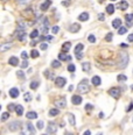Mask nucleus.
<instances>
[{
	"label": "nucleus",
	"instance_id": "nucleus-1",
	"mask_svg": "<svg viewBox=\"0 0 133 135\" xmlns=\"http://www.w3.org/2000/svg\"><path fill=\"white\" fill-rule=\"evenodd\" d=\"M35 134V128L31 122H27L22 126L21 129V135H34Z\"/></svg>",
	"mask_w": 133,
	"mask_h": 135
},
{
	"label": "nucleus",
	"instance_id": "nucleus-2",
	"mask_svg": "<svg viewBox=\"0 0 133 135\" xmlns=\"http://www.w3.org/2000/svg\"><path fill=\"white\" fill-rule=\"evenodd\" d=\"M128 63V55L126 52H120L119 54V66L120 68H125Z\"/></svg>",
	"mask_w": 133,
	"mask_h": 135
},
{
	"label": "nucleus",
	"instance_id": "nucleus-3",
	"mask_svg": "<svg viewBox=\"0 0 133 135\" xmlns=\"http://www.w3.org/2000/svg\"><path fill=\"white\" fill-rule=\"evenodd\" d=\"M77 90H78L79 93H86V92H89L88 80H86V79H84V80L81 82V83L78 84V88H77Z\"/></svg>",
	"mask_w": 133,
	"mask_h": 135
},
{
	"label": "nucleus",
	"instance_id": "nucleus-4",
	"mask_svg": "<svg viewBox=\"0 0 133 135\" xmlns=\"http://www.w3.org/2000/svg\"><path fill=\"white\" fill-rule=\"evenodd\" d=\"M48 26H49V21H48L47 18H44L43 21L41 22V27H40V30L42 32V33L46 35V34H48V32H49V29H48Z\"/></svg>",
	"mask_w": 133,
	"mask_h": 135
},
{
	"label": "nucleus",
	"instance_id": "nucleus-5",
	"mask_svg": "<svg viewBox=\"0 0 133 135\" xmlns=\"http://www.w3.org/2000/svg\"><path fill=\"white\" fill-rule=\"evenodd\" d=\"M17 37L20 41H25V38H26V32H25V28H22V27L18 28V30H17Z\"/></svg>",
	"mask_w": 133,
	"mask_h": 135
},
{
	"label": "nucleus",
	"instance_id": "nucleus-6",
	"mask_svg": "<svg viewBox=\"0 0 133 135\" xmlns=\"http://www.w3.org/2000/svg\"><path fill=\"white\" fill-rule=\"evenodd\" d=\"M109 94H110V96H112L113 98L118 99V98H119V96H120V90H119L118 88H110V90H109Z\"/></svg>",
	"mask_w": 133,
	"mask_h": 135
},
{
	"label": "nucleus",
	"instance_id": "nucleus-7",
	"mask_svg": "<svg viewBox=\"0 0 133 135\" xmlns=\"http://www.w3.org/2000/svg\"><path fill=\"white\" fill-rule=\"evenodd\" d=\"M55 105H56V108H64L65 105H67V99H65L64 97H62V98H60L58 100H56Z\"/></svg>",
	"mask_w": 133,
	"mask_h": 135
},
{
	"label": "nucleus",
	"instance_id": "nucleus-8",
	"mask_svg": "<svg viewBox=\"0 0 133 135\" xmlns=\"http://www.w3.org/2000/svg\"><path fill=\"white\" fill-rule=\"evenodd\" d=\"M65 83H67V79H65L64 77H56V79H55V85H56L57 88L64 86Z\"/></svg>",
	"mask_w": 133,
	"mask_h": 135
},
{
	"label": "nucleus",
	"instance_id": "nucleus-9",
	"mask_svg": "<svg viewBox=\"0 0 133 135\" xmlns=\"http://www.w3.org/2000/svg\"><path fill=\"white\" fill-rule=\"evenodd\" d=\"M47 132L50 133V134H55L57 132V126H56L55 122H49V125L47 127Z\"/></svg>",
	"mask_w": 133,
	"mask_h": 135
},
{
	"label": "nucleus",
	"instance_id": "nucleus-10",
	"mask_svg": "<svg viewBox=\"0 0 133 135\" xmlns=\"http://www.w3.org/2000/svg\"><path fill=\"white\" fill-rule=\"evenodd\" d=\"M20 126H21V122L13 121L12 124H10L8 128H10V130H12V132H15V130H18V129L20 128Z\"/></svg>",
	"mask_w": 133,
	"mask_h": 135
},
{
	"label": "nucleus",
	"instance_id": "nucleus-11",
	"mask_svg": "<svg viewBox=\"0 0 133 135\" xmlns=\"http://www.w3.org/2000/svg\"><path fill=\"white\" fill-rule=\"evenodd\" d=\"M50 5H51V1L50 0H46V1H43V2H42V5H41V7H40V8H41V10H47L48 8H49V7H50Z\"/></svg>",
	"mask_w": 133,
	"mask_h": 135
},
{
	"label": "nucleus",
	"instance_id": "nucleus-12",
	"mask_svg": "<svg viewBox=\"0 0 133 135\" xmlns=\"http://www.w3.org/2000/svg\"><path fill=\"white\" fill-rule=\"evenodd\" d=\"M71 102L74 105H79L81 102H82V98H81V96H72Z\"/></svg>",
	"mask_w": 133,
	"mask_h": 135
},
{
	"label": "nucleus",
	"instance_id": "nucleus-13",
	"mask_svg": "<svg viewBox=\"0 0 133 135\" xmlns=\"http://www.w3.org/2000/svg\"><path fill=\"white\" fill-rule=\"evenodd\" d=\"M19 93H20V92H19V90H18L17 88H12L10 90V96L12 98H17L18 96H19Z\"/></svg>",
	"mask_w": 133,
	"mask_h": 135
},
{
	"label": "nucleus",
	"instance_id": "nucleus-14",
	"mask_svg": "<svg viewBox=\"0 0 133 135\" xmlns=\"http://www.w3.org/2000/svg\"><path fill=\"white\" fill-rule=\"evenodd\" d=\"M100 77H98V76H95V77H92L91 79V83L93 86H98V85H100Z\"/></svg>",
	"mask_w": 133,
	"mask_h": 135
},
{
	"label": "nucleus",
	"instance_id": "nucleus-15",
	"mask_svg": "<svg viewBox=\"0 0 133 135\" xmlns=\"http://www.w3.org/2000/svg\"><path fill=\"white\" fill-rule=\"evenodd\" d=\"M79 28H81V26H79L78 24H74L70 26V28H69V30L71 32V33H77V32L79 30Z\"/></svg>",
	"mask_w": 133,
	"mask_h": 135
},
{
	"label": "nucleus",
	"instance_id": "nucleus-16",
	"mask_svg": "<svg viewBox=\"0 0 133 135\" xmlns=\"http://www.w3.org/2000/svg\"><path fill=\"white\" fill-rule=\"evenodd\" d=\"M58 58H60L61 61H70V60H71V57H70L69 55H65V54H63V52H60V54H58Z\"/></svg>",
	"mask_w": 133,
	"mask_h": 135
},
{
	"label": "nucleus",
	"instance_id": "nucleus-17",
	"mask_svg": "<svg viewBox=\"0 0 133 135\" xmlns=\"http://www.w3.org/2000/svg\"><path fill=\"white\" fill-rule=\"evenodd\" d=\"M112 27L113 28H120L121 27V20L120 19H114L112 21Z\"/></svg>",
	"mask_w": 133,
	"mask_h": 135
},
{
	"label": "nucleus",
	"instance_id": "nucleus-18",
	"mask_svg": "<svg viewBox=\"0 0 133 135\" xmlns=\"http://www.w3.org/2000/svg\"><path fill=\"white\" fill-rule=\"evenodd\" d=\"M8 63H10L11 65H13V66H17V65L19 64V60L13 56V57H11L10 60H8Z\"/></svg>",
	"mask_w": 133,
	"mask_h": 135
},
{
	"label": "nucleus",
	"instance_id": "nucleus-19",
	"mask_svg": "<svg viewBox=\"0 0 133 135\" xmlns=\"http://www.w3.org/2000/svg\"><path fill=\"white\" fill-rule=\"evenodd\" d=\"M84 49V46H83L82 43H78L77 46L75 47V54L76 55H78V54H81V51Z\"/></svg>",
	"mask_w": 133,
	"mask_h": 135
},
{
	"label": "nucleus",
	"instance_id": "nucleus-20",
	"mask_svg": "<svg viewBox=\"0 0 133 135\" xmlns=\"http://www.w3.org/2000/svg\"><path fill=\"white\" fill-rule=\"evenodd\" d=\"M118 7H119L121 10H127V7H128V2L125 1V0H123L121 2H119V6Z\"/></svg>",
	"mask_w": 133,
	"mask_h": 135
},
{
	"label": "nucleus",
	"instance_id": "nucleus-21",
	"mask_svg": "<svg viewBox=\"0 0 133 135\" xmlns=\"http://www.w3.org/2000/svg\"><path fill=\"white\" fill-rule=\"evenodd\" d=\"M26 116H27V119H36L38 118V113L36 112H28L27 114H26Z\"/></svg>",
	"mask_w": 133,
	"mask_h": 135
},
{
	"label": "nucleus",
	"instance_id": "nucleus-22",
	"mask_svg": "<svg viewBox=\"0 0 133 135\" xmlns=\"http://www.w3.org/2000/svg\"><path fill=\"white\" fill-rule=\"evenodd\" d=\"M88 19H89V14L86 13V12H83V13L78 16V20L79 21H86Z\"/></svg>",
	"mask_w": 133,
	"mask_h": 135
},
{
	"label": "nucleus",
	"instance_id": "nucleus-23",
	"mask_svg": "<svg viewBox=\"0 0 133 135\" xmlns=\"http://www.w3.org/2000/svg\"><path fill=\"white\" fill-rule=\"evenodd\" d=\"M70 48H71V43H70V42H65V43L62 46V49H63V51H65V52H68V51L70 50Z\"/></svg>",
	"mask_w": 133,
	"mask_h": 135
},
{
	"label": "nucleus",
	"instance_id": "nucleus-24",
	"mask_svg": "<svg viewBox=\"0 0 133 135\" xmlns=\"http://www.w3.org/2000/svg\"><path fill=\"white\" fill-rule=\"evenodd\" d=\"M15 112H17V114L20 116V115L24 114V107L21 106V105H17V108H15Z\"/></svg>",
	"mask_w": 133,
	"mask_h": 135
},
{
	"label": "nucleus",
	"instance_id": "nucleus-25",
	"mask_svg": "<svg viewBox=\"0 0 133 135\" xmlns=\"http://www.w3.org/2000/svg\"><path fill=\"white\" fill-rule=\"evenodd\" d=\"M68 120H69V124L71 126H74L76 124V120H75V116L71 114V113H69L68 114Z\"/></svg>",
	"mask_w": 133,
	"mask_h": 135
},
{
	"label": "nucleus",
	"instance_id": "nucleus-26",
	"mask_svg": "<svg viewBox=\"0 0 133 135\" xmlns=\"http://www.w3.org/2000/svg\"><path fill=\"white\" fill-rule=\"evenodd\" d=\"M106 12H107L109 14H113V13H114V6H113L112 4H110V5L106 6Z\"/></svg>",
	"mask_w": 133,
	"mask_h": 135
},
{
	"label": "nucleus",
	"instance_id": "nucleus-27",
	"mask_svg": "<svg viewBox=\"0 0 133 135\" xmlns=\"http://www.w3.org/2000/svg\"><path fill=\"white\" fill-rule=\"evenodd\" d=\"M58 113H60L58 108H51L50 111H49V115H50V116H56Z\"/></svg>",
	"mask_w": 133,
	"mask_h": 135
},
{
	"label": "nucleus",
	"instance_id": "nucleus-28",
	"mask_svg": "<svg viewBox=\"0 0 133 135\" xmlns=\"http://www.w3.org/2000/svg\"><path fill=\"white\" fill-rule=\"evenodd\" d=\"M83 71H85V72H89L90 71V66H91V64L89 63V62H85V63H83Z\"/></svg>",
	"mask_w": 133,
	"mask_h": 135
},
{
	"label": "nucleus",
	"instance_id": "nucleus-29",
	"mask_svg": "<svg viewBox=\"0 0 133 135\" xmlns=\"http://www.w3.org/2000/svg\"><path fill=\"white\" fill-rule=\"evenodd\" d=\"M43 74L46 76V78H48V79H53V77H54V74H51L49 70H46V71L43 72Z\"/></svg>",
	"mask_w": 133,
	"mask_h": 135
},
{
	"label": "nucleus",
	"instance_id": "nucleus-30",
	"mask_svg": "<svg viewBox=\"0 0 133 135\" xmlns=\"http://www.w3.org/2000/svg\"><path fill=\"white\" fill-rule=\"evenodd\" d=\"M125 20L127 21V22H130V24H133V14H126L125 15Z\"/></svg>",
	"mask_w": 133,
	"mask_h": 135
},
{
	"label": "nucleus",
	"instance_id": "nucleus-31",
	"mask_svg": "<svg viewBox=\"0 0 133 135\" xmlns=\"http://www.w3.org/2000/svg\"><path fill=\"white\" fill-rule=\"evenodd\" d=\"M31 56H32V58H38L39 56H40V54H39L38 50L33 49V50H32V52H31Z\"/></svg>",
	"mask_w": 133,
	"mask_h": 135
},
{
	"label": "nucleus",
	"instance_id": "nucleus-32",
	"mask_svg": "<svg viewBox=\"0 0 133 135\" xmlns=\"http://www.w3.org/2000/svg\"><path fill=\"white\" fill-rule=\"evenodd\" d=\"M11 46H12V44H11V43L3 44V46L0 47V50H1V51H5V50H7V49H10V48H11Z\"/></svg>",
	"mask_w": 133,
	"mask_h": 135
},
{
	"label": "nucleus",
	"instance_id": "nucleus-33",
	"mask_svg": "<svg viewBox=\"0 0 133 135\" xmlns=\"http://www.w3.org/2000/svg\"><path fill=\"white\" fill-rule=\"evenodd\" d=\"M51 66L55 68V69H57V68L61 66V62L60 61H53L51 62Z\"/></svg>",
	"mask_w": 133,
	"mask_h": 135
},
{
	"label": "nucleus",
	"instance_id": "nucleus-34",
	"mask_svg": "<svg viewBox=\"0 0 133 135\" xmlns=\"http://www.w3.org/2000/svg\"><path fill=\"white\" fill-rule=\"evenodd\" d=\"M38 36H39V30H38V29L33 30L31 33V35H29V37H31V38H35V37H38Z\"/></svg>",
	"mask_w": 133,
	"mask_h": 135
},
{
	"label": "nucleus",
	"instance_id": "nucleus-35",
	"mask_svg": "<svg viewBox=\"0 0 133 135\" xmlns=\"http://www.w3.org/2000/svg\"><path fill=\"white\" fill-rule=\"evenodd\" d=\"M39 88V82H32L31 83V88L32 90H36Z\"/></svg>",
	"mask_w": 133,
	"mask_h": 135
},
{
	"label": "nucleus",
	"instance_id": "nucleus-36",
	"mask_svg": "<svg viewBox=\"0 0 133 135\" xmlns=\"http://www.w3.org/2000/svg\"><path fill=\"white\" fill-rule=\"evenodd\" d=\"M126 32H127V28H125V27H120V28H119V30H118V34H119V35H124V34H126Z\"/></svg>",
	"mask_w": 133,
	"mask_h": 135
},
{
	"label": "nucleus",
	"instance_id": "nucleus-37",
	"mask_svg": "<svg viewBox=\"0 0 133 135\" xmlns=\"http://www.w3.org/2000/svg\"><path fill=\"white\" fill-rule=\"evenodd\" d=\"M112 37H113V34L112 33H109L105 36V41H106V42H111V41H112Z\"/></svg>",
	"mask_w": 133,
	"mask_h": 135
},
{
	"label": "nucleus",
	"instance_id": "nucleus-38",
	"mask_svg": "<svg viewBox=\"0 0 133 135\" xmlns=\"http://www.w3.org/2000/svg\"><path fill=\"white\" fill-rule=\"evenodd\" d=\"M117 79H118V82H125V80L127 79V77L125 76V74H119Z\"/></svg>",
	"mask_w": 133,
	"mask_h": 135
},
{
	"label": "nucleus",
	"instance_id": "nucleus-39",
	"mask_svg": "<svg viewBox=\"0 0 133 135\" xmlns=\"http://www.w3.org/2000/svg\"><path fill=\"white\" fill-rule=\"evenodd\" d=\"M8 116H10V113H7V112L3 113V116H1V121H6L7 119H8Z\"/></svg>",
	"mask_w": 133,
	"mask_h": 135
},
{
	"label": "nucleus",
	"instance_id": "nucleus-40",
	"mask_svg": "<svg viewBox=\"0 0 133 135\" xmlns=\"http://www.w3.org/2000/svg\"><path fill=\"white\" fill-rule=\"evenodd\" d=\"M24 99H25V101H31L32 100V94L31 93H25Z\"/></svg>",
	"mask_w": 133,
	"mask_h": 135
},
{
	"label": "nucleus",
	"instance_id": "nucleus-41",
	"mask_svg": "<svg viewBox=\"0 0 133 135\" xmlns=\"http://www.w3.org/2000/svg\"><path fill=\"white\" fill-rule=\"evenodd\" d=\"M88 40H89V42H90V43H95V42H96V37H95V35H90Z\"/></svg>",
	"mask_w": 133,
	"mask_h": 135
},
{
	"label": "nucleus",
	"instance_id": "nucleus-42",
	"mask_svg": "<svg viewBox=\"0 0 133 135\" xmlns=\"http://www.w3.org/2000/svg\"><path fill=\"white\" fill-rule=\"evenodd\" d=\"M76 70V66L74 64H69L68 66V71H70V72H74V71Z\"/></svg>",
	"mask_w": 133,
	"mask_h": 135
},
{
	"label": "nucleus",
	"instance_id": "nucleus-43",
	"mask_svg": "<svg viewBox=\"0 0 133 135\" xmlns=\"http://www.w3.org/2000/svg\"><path fill=\"white\" fill-rule=\"evenodd\" d=\"M58 30H60V27H58V26H54V27L51 28V32H53L54 34H57Z\"/></svg>",
	"mask_w": 133,
	"mask_h": 135
},
{
	"label": "nucleus",
	"instance_id": "nucleus-44",
	"mask_svg": "<svg viewBox=\"0 0 133 135\" xmlns=\"http://www.w3.org/2000/svg\"><path fill=\"white\" fill-rule=\"evenodd\" d=\"M17 76H18L19 78H21V79H24V78H25V74L22 72V71H18V72H17Z\"/></svg>",
	"mask_w": 133,
	"mask_h": 135
},
{
	"label": "nucleus",
	"instance_id": "nucleus-45",
	"mask_svg": "<svg viewBox=\"0 0 133 135\" xmlns=\"http://www.w3.org/2000/svg\"><path fill=\"white\" fill-rule=\"evenodd\" d=\"M15 108H17V105L15 104H10L8 105V111H13V110H15Z\"/></svg>",
	"mask_w": 133,
	"mask_h": 135
},
{
	"label": "nucleus",
	"instance_id": "nucleus-46",
	"mask_svg": "<svg viewBox=\"0 0 133 135\" xmlns=\"http://www.w3.org/2000/svg\"><path fill=\"white\" fill-rule=\"evenodd\" d=\"M40 49H42V50H47V49H48V44L47 43H42L41 46H40Z\"/></svg>",
	"mask_w": 133,
	"mask_h": 135
},
{
	"label": "nucleus",
	"instance_id": "nucleus-47",
	"mask_svg": "<svg viewBox=\"0 0 133 135\" xmlns=\"http://www.w3.org/2000/svg\"><path fill=\"white\" fill-rule=\"evenodd\" d=\"M36 126H38V128H39V129H42V128H43V121H39V122H38V125H36Z\"/></svg>",
	"mask_w": 133,
	"mask_h": 135
},
{
	"label": "nucleus",
	"instance_id": "nucleus-48",
	"mask_svg": "<svg viewBox=\"0 0 133 135\" xmlns=\"http://www.w3.org/2000/svg\"><path fill=\"white\" fill-rule=\"evenodd\" d=\"M21 58L27 60V52H26V51H22V52H21Z\"/></svg>",
	"mask_w": 133,
	"mask_h": 135
},
{
	"label": "nucleus",
	"instance_id": "nucleus-49",
	"mask_svg": "<svg viewBox=\"0 0 133 135\" xmlns=\"http://www.w3.org/2000/svg\"><path fill=\"white\" fill-rule=\"evenodd\" d=\"M98 19H99V21H104L105 15H104V14H98Z\"/></svg>",
	"mask_w": 133,
	"mask_h": 135
},
{
	"label": "nucleus",
	"instance_id": "nucleus-50",
	"mask_svg": "<svg viewBox=\"0 0 133 135\" xmlns=\"http://www.w3.org/2000/svg\"><path fill=\"white\" fill-rule=\"evenodd\" d=\"M28 66V62L25 60L24 62H22V64H21V68H27Z\"/></svg>",
	"mask_w": 133,
	"mask_h": 135
},
{
	"label": "nucleus",
	"instance_id": "nucleus-51",
	"mask_svg": "<svg viewBox=\"0 0 133 135\" xmlns=\"http://www.w3.org/2000/svg\"><path fill=\"white\" fill-rule=\"evenodd\" d=\"M85 108H86V111H91L92 108H93V106H92V105H90V104H88L85 106Z\"/></svg>",
	"mask_w": 133,
	"mask_h": 135
},
{
	"label": "nucleus",
	"instance_id": "nucleus-52",
	"mask_svg": "<svg viewBox=\"0 0 133 135\" xmlns=\"http://www.w3.org/2000/svg\"><path fill=\"white\" fill-rule=\"evenodd\" d=\"M70 2H71V1L65 0V1H63V2H62V5H63V6H69V5H70Z\"/></svg>",
	"mask_w": 133,
	"mask_h": 135
},
{
	"label": "nucleus",
	"instance_id": "nucleus-53",
	"mask_svg": "<svg viewBox=\"0 0 133 135\" xmlns=\"http://www.w3.org/2000/svg\"><path fill=\"white\" fill-rule=\"evenodd\" d=\"M127 41H128V42H133V34H130V35H128Z\"/></svg>",
	"mask_w": 133,
	"mask_h": 135
},
{
	"label": "nucleus",
	"instance_id": "nucleus-54",
	"mask_svg": "<svg viewBox=\"0 0 133 135\" xmlns=\"http://www.w3.org/2000/svg\"><path fill=\"white\" fill-rule=\"evenodd\" d=\"M132 110H133V102H131V104H130V106L127 107V110H126V111H127V112H131V111H132Z\"/></svg>",
	"mask_w": 133,
	"mask_h": 135
},
{
	"label": "nucleus",
	"instance_id": "nucleus-55",
	"mask_svg": "<svg viewBox=\"0 0 133 135\" xmlns=\"http://www.w3.org/2000/svg\"><path fill=\"white\" fill-rule=\"evenodd\" d=\"M46 40H47V41H53V36L48 35V36H46Z\"/></svg>",
	"mask_w": 133,
	"mask_h": 135
},
{
	"label": "nucleus",
	"instance_id": "nucleus-56",
	"mask_svg": "<svg viewBox=\"0 0 133 135\" xmlns=\"http://www.w3.org/2000/svg\"><path fill=\"white\" fill-rule=\"evenodd\" d=\"M83 135H91V132H90V130H86V132H84Z\"/></svg>",
	"mask_w": 133,
	"mask_h": 135
},
{
	"label": "nucleus",
	"instance_id": "nucleus-57",
	"mask_svg": "<svg viewBox=\"0 0 133 135\" xmlns=\"http://www.w3.org/2000/svg\"><path fill=\"white\" fill-rule=\"evenodd\" d=\"M76 57H77V60H82V55H81V54L76 55Z\"/></svg>",
	"mask_w": 133,
	"mask_h": 135
},
{
	"label": "nucleus",
	"instance_id": "nucleus-58",
	"mask_svg": "<svg viewBox=\"0 0 133 135\" xmlns=\"http://www.w3.org/2000/svg\"><path fill=\"white\" fill-rule=\"evenodd\" d=\"M99 118H104V113H103V112L99 113Z\"/></svg>",
	"mask_w": 133,
	"mask_h": 135
},
{
	"label": "nucleus",
	"instance_id": "nucleus-59",
	"mask_svg": "<svg viewBox=\"0 0 133 135\" xmlns=\"http://www.w3.org/2000/svg\"><path fill=\"white\" fill-rule=\"evenodd\" d=\"M120 47H123V48H126V47H127V44L123 43V44H120Z\"/></svg>",
	"mask_w": 133,
	"mask_h": 135
},
{
	"label": "nucleus",
	"instance_id": "nucleus-60",
	"mask_svg": "<svg viewBox=\"0 0 133 135\" xmlns=\"http://www.w3.org/2000/svg\"><path fill=\"white\" fill-rule=\"evenodd\" d=\"M64 135H74V134H72V133H69V132H65Z\"/></svg>",
	"mask_w": 133,
	"mask_h": 135
},
{
	"label": "nucleus",
	"instance_id": "nucleus-61",
	"mask_svg": "<svg viewBox=\"0 0 133 135\" xmlns=\"http://www.w3.org/2000/svg\"><path fill=\"white\" fill-rule=\"evenodd\" d=\"M97 135H103V133H98V134H97Z\"/></svg>",
	"mask_w": 133,
	"mask_h": 135
},
{
	"label": "nucleus",
	"instance_id": "nucleus-62",
	"mask_svg": "<svg viewBox=\"0 0 133 135\" xmlns=\"http://www.w3.org/2000/svg\"><path fill=\"white\" fill-rule=\"evenodd\" d=\"M111 1H116V0H111Z\"/></svg>",
	"mask_w": 133,
	"mask_h": 135
},
{
	"label": "nucleus",
	"instance_id": "nucleus-63",
	"mask_svg": "<svg viewBox=\"0 0 133 135\" xmlns=\"http://www.w3.org/2000/svg\"><path fill=\"white\" fill-rule=\"evenodd\" d=\"M43 135H48V134H43Z\"/></svg>",
	"mask_w": 133,
	"mask_h": 135
},
{
	"label": "nucleus",
	"instance_id": "nucleus-64",
	"mask_svg": "<svg viewBox=\"0 0 133 135\" xmlns=\"http://www.w3.org/2000/svg\"><path fill=\"white\" fill-rule=\"evenodd\" d=\"M3 1H6V0H3Z\"/></svg>",
	"mask_w": 133,
	"mask_h": 135
}]
</instances>
